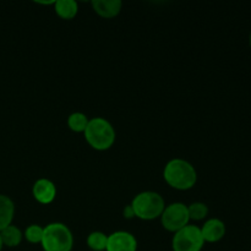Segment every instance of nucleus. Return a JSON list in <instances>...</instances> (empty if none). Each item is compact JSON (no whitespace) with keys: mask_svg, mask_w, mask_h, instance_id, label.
Masks as SVG:
<instances>
[{"mask_svg":"<svg viewBox=\"0 0 251 251\" xmlns=\"http://www.w3.org/2000/svg\"><path fill=\"white\" fill-rule=\"evenodd\" d=\"M163 176L167 184L176 190H189L198 181L195 167L181 158L171 159L164 167Z\"/></svg>","mask_w":251,"mask_h":251,"instance_id":"obj_1","label":"nucleus"},{"mask_svg":"<svg viewBox=\"0 0 251 251\" xmlns=\"http://www.w3.org/2000/svg\"><path fill=\"white\" fill-rule=\"evenodd\" d=\"M83 134L88 145L97 151H105L110 149L117 137L115 129L104 118H93L88 120Z\"/></svg>","mask_w":251,"mask_h":251,"instance_id":"obj_2","label":"nucleus"},{"mask_svg":"<svg viewBox=\"0 0 251 251\" xmlns=\"http://www.w3.org/2000/svg\"><path fill=\"white\" fill-rule=\"evenodd\" d=\"M44 251H71L74 235L70 228L60 222H54L44 227L41 243Z\"/></svg>","mask_w":251,"mask_h":251,"instance_id":"obj_3","label":"nucleus"},{"mask_svg":"<svg viewBox=\"0 0 251 251\" xmlns=\"http://www.w3.org/2000/svg\"><path fill=\"white\" fill-rule=\"evenodd\" d=\"M134 210L135 217L140 220L151 221L161 217L162 212L166 208L164 199L154 191H142L137 194L130 203Z\"/></svg>","mask_w":251,"mask_h":251,"instance_id":"obj_4","label":"nucleus"},{"mask_svg":"<svg viewBox=\"0 0 251 251\" xmlns=\"http://www.w3.org/2000/svg\"><path fill=\"white\" fill-rule=\"evenodd\" d=\"M203 245L205 240L201 234V228L193 225H188L174 233L172 240L173 251H201Z\"/></svg>","mask_w":251,"mask_h":251,"instance_id":"obj_5","label":"nucleus"},{"mask_svg":"<svg viewBox=\"0 0 251 251\" xmlns=\"http://www.w3.org/2000/svg\"><path fill=\"white\" fill-rule=\"evenodd\" d=\"M188 206L181 202H174L166 206L164 211L161 215V222L164 229L168 232L176 233L178 230L183 229L189 225Z\"/></svg>","mask_w":251,"mask_h":251,"instance_id":"obj_6","label":"nucleus"},{"mask_svg":"<svg viewBox=\"0 0 251 251\" xmlns=\"http://www.w3.org/2000/svg\"><path fill=\"white\" fill-rule=\"evenodd\" d=\"M137 240L135 235L125 230H118L108 235L105 251H136Z\"/></svg>","mask_w":251,"mask_h":251,"instance_id":"obj_7","label":"nucleus"},{"mask_svg":"<svg viewBox=\"0 0 251 251\" xmlns=\"http://www.w3.org/2000/svg\"><path fill=\"white\" fill-rule=\"evenodd\" d=\"M32 194L36 201L42 205H48L54 201L56 196V186L51 180L46 178H41L33 184Z\"/></svg>","mask_w":251,"mask_h":251,"instance_id":"obj_8","label":"nucleus"},{"mask_svg":"<svg viewBox=\"0 0 251 251\" xmlns=\"http://www.w3.org/2000/svg\"><path fill=\"white\" fill-rule=\"evenodd\" d=\"M201 234H202L205 243L220 242L226 235L225 222L218 218H211V220L206 221L203 227L201 228Z\"/></svg>","mask_w":251,"mask_h":251,"instance_id":"obj_9","label":"nucleus"},{"mask_svg":"<svg viewBox=\"0 0 251 251\" xmlns=\"http://www.w3.org/2000/svg\"><path fill=\"white\" fill-rule=\"evenodd\" d=\"M92 7L100 16L113 19L122 11L123 2L120 0H93Z\"/></svg>","mask_w":251,"mask_h":251,"instance_id":"obj_10","label":"nucleus"},{"mask_svg":"<svg viewBox=\"0 0 251 251\" xmlns=\"http://www.w3.org/2000/svg\"><path fill=\"white\" fill-rule=\"evenodd\" d=\"M15 215V203L9 196L0 194V232L12 223Z\"/></svg>","mask_w":251,"mask_h":251,"instance_id":"obj_11","label":"nucleus"},{"mask_svg":"<svg viewBox=\"0 0 251 251\" xmlns=\"http://www.w3.org/2000/svg\"><path fill=\"white\" fill-rule=\"evenodd\" d=\"M54 10L61 19L71 20L77 15L78 5L75 0H56Z\"/></svg>","mask_w":251,"mask_h":251,"instance_id":"obj_12","label":"nucleus"},{"mask_svg":"<svg viewBox=\"0 0 251 251\" xmlns=\"http://www.w3.org/2000/svg\"><path fill=\"white\" fill-rule=\"evenodd\" d=\"M0 237H1L2 245L9 248H15L17 245H20V243L22 242V232L16 227V226L10 225L9 227L4 228V229L0 232Z\"/></svg>","mask_w":251,"mask_h":251,"instance_id":"obj_13","label":"nucleus"},{"mask_svg":"<svg viewBox=\"0 0 251 251\" xmlns=\"http://www.w3.org/2000/svg\"><path fill=\"white\" fill-rule=\"evenodd\" d=\"M88 124L87 115L81 112L71 113L68 118V125L73 131L75 132H83L86 130V126Z\"/></svg>","mask_w":251,"mask_h":251,"instance_id":"obj_14","label":"nucleus"},{"mask_svg":"<svg viewBox=\"0 0 251 251\" xmlns=\"http://www.w3.org/2000/svg\"><path fill=\"white\" fill-rule=\"evenodd\" d=\"M108 235H105L103 232H96L90 233L87 237V245L91 250L93 251H104L107 248Z\"/></svg>","mask_w":251,"mask_h":251,"instance_id":"obj_15","label":"nucleus"},{"mask_svg":"<svg viewBox=\"0 0 251 251\" xmlns=\"http://www.w3.org/2000/svg\"><path fill=\"white\" fill-rule=\"evenodd\" d=\"M189 217L193 221H201L207 217L208 207L203 202H194L190 206H188Z\"/></svg>","mask_w":251,"mask_h":251,"instance_id":"obj_16","label":"nucleus"},{"mask_svg":"<svg viewBox=\"0 0 251 251\" xmlns=\"http://www.w3.org/2000/svg\"><path fill=\"white\" fill-rule=\"evenodd\" d=\"M44 228L39 225H31L25 230V238L31 244H41L43 238Z\"/></svg>","mask_w":251,"mask_h":251,"instance_id":"obj_17","label":"nucleus"},{"mask_svg":"<svg viewBox=\"0 0 251 251\" xmlns=\"http://www.w3.org/2000/svg\"><path fill=\"white\" fill-rule=\"evenodd\" d=\"M124 217L127 218V220H130V218L135 217V213H134V210H132L131 205L125 206V208H124Z\"/></svg>","mask_w":251,"mask_h":251,"instance_id":"obj_18","label":"nucleus"},{"mask_svg":"<svg viewBox=\"0 0 251 251\" xmlns=\"http://www.w3.org/2000/svg\"><path fill=\"white\" fill-rule=\"evenodd\" d=\"M2 247H4V245H2V240H1V237H0V251H1Z\"/></svg>","mask_w":251,"mask_h":251,"instance_id":"obj_19","label":"nucleus"},{"mask_svg":"<svg viewBox=\"0 0 251 251\" xmlns=\"http://www.w3.org/2000/svg\"><path fill=\"white\" fill-rule=\"evenodd\" d=\"M249 42H250V47H251V33H250V37H249Z\"/></svg>","mask_w":251,"mask_h":251,"instance_id":"obj_20","label":"nucleus"}]
</instances>
